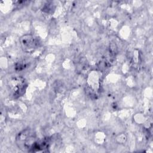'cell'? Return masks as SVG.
<instances>
[{"label":"cell","mask_w":153,"mask_h":153,"mask_svg":"<svg viewBox=\"0 0 153 153\" xmlns=\"http://www.w3.org/2000/svg\"><path fill=\"white\" fill-rule=\"evenodd\" d=\"M10 88L14 97L22 96L27 87L26 81L22 77H16L10 82Z\"/></svg>","instance_id":"2"},{"label":"cell","mask_w":153,"mask_h":153,"mask_svg":"<svg viewBox=\"0 0 153 153\" xmlns=\"http://www.w3.org/2000/svg\"><path fill=\"white\" fill-rule=\"evenodd\" d=\"M20 44L22 48L25 51L30 52L35 50L39 45V39L32 35H26L23 36L20 38Z\"/></svg>","instance_id":"3"},{"label":"cell","mask_w":153,"mask_h":153,"mask_svg":"<svg viewBox=\"0 0 153 153\" xmlns=\"http://www.w3.org/2000/svg\"><path fill=\"white\" fill-rule=\"evenodd\" d=\"M39 140L31 130H25L18 134L16 143L18 147L25 152H36Z\"/></svg>","instance_id":"1"}]
</instances>
